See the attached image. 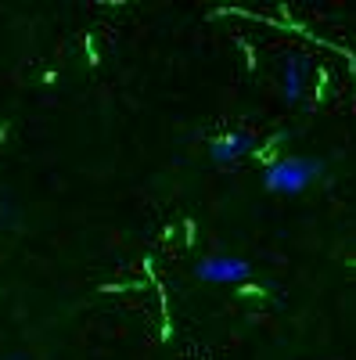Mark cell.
I'll return each mask as SVG.
<instances>
[{
    "instance_id": "obj_4",
    "label": "cell",
    "mask_w": 356,
    "mask_h": 360,
    "mask_svg": "<svg viewBox=\"0 0 356 360\" xmlns=\"http://www.w3.org/2000/svg\"><path fill=\"white\" fill-rule=\"evenodd\" d=\"M256 148V134L249 130H227V134H216L209 137V144H205V152H209V162L227 169V166H237L249 152Z\"/></svg>"
},
{
    "instance_id": "obj_2",
    "label": "cell",
    "mask_w": 356,
    "mask_h": 360,
    "mask_svg": "<svg viewBox=\"0 0 356 360\" xmlns=\"http://www.w3.org/2000/svg\"><path fill=\"white\" fill-rule=\"evenodd\" d=\"M195 278L202 285H245L252 281V263L245 256H234V252H209V256H198L195 259Z\"/></svg>"
},
{
    "instance_id": "obj_1",
    "label": "cell",
    "mask_w": 356,
    "mask_h": 360,
    "mask_svg": "<svg viewBox=\"0 0 356 360\" xmlns=\"http://www.w3.org/2000/svg\"><path fill=\"white\" fill-rule=\"evenodd\" d=\"M324 169H328V166H324V159H317V155H284V159L266 166L263 188L270 191V195L291 198V195H303L313 184H320Z\"/></svg>"
},
{
    "instance_id": "obj_3",
    "label": "cell",
    "mask_w": 356,
    "mask_h": 360,
    "mask_svg": "<svg viewBox=\"0 0 356 360\" xmlns=\"http://www.w3.org/2000/svg\"><path fill=\"white\" fill-rule=\"evenodd\" d=\"M310 58L306 54H299V51H291V54H284V62H281V79H277V86H281V101L284 105H303L306 101V90H310Z\"/></svg>"
}]
</instances>
